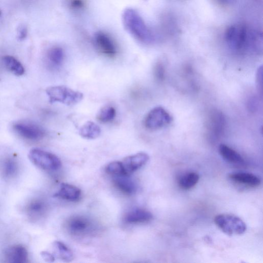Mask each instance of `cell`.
Here are the masks:
<instances>
[{
  "mask_svg": "<svg viewBox=\"0 0 263 263\" xmlns=\"http://www.w3.org/2000/svg\"><path fill=\"white\" fill-rule=\"evenodd\" d=\"M81 190L78 187L66 183H62L60 189L54 195V197L60 198L70 201H77L81 196Z\"/></svg>",
  "mask_w": 263,
  "mask_h": 263,
  "instance_id": "obj_14",
  "label": "cell"
},
{
  "mask_svg": "<svg viewBox=\"0 0 263 263\" xmlns=\"http://www.w3.org/2000/svg\"><path fill=\"white\" fill-rule=\"evenodd\" d=\"M199 175L196 172L188 173L182 176L178 180V186L185 190L192 188L198 182Z\"/></svg>",
  "mask_w": 263,
  "mask_h": 263,
  "instance_id": "obj_21",
  "label": "cell"
},
{
  "mask_svg": "<svg viewBox=\"0 0 263 263\" xmlns=\"http://www.w3.org/2000/svg\"><path fill=\"white\" fill-rule=\"evenodd\" d=\"M28 158L34 165L46 170H57L62 166V162L57 156L40 148L31 150Z\"/></svg>",
  "mask_w": 263,
  "mask_h": 263,
  "instance_id": "obj_5",
  "label": "cell"
},
{
  "mask_svg": "<svg viewBox=\"0 0 263 263\" xmlns=\"http://www.w3.org/2000/svg\"><path fill=\"white\" fill-rule=\"evenodd\" d=\"M148 160L149 156L146 154L140 152L129 156L122 162L126 174L130 176L144 166Z\"/></svg>",
  "mask_w": 263,
  "mask_h": 263,
  "instance_id": "obj_10",
  "label": "cell"
},
{
  "mask_svg": "<svg viewBox=\"0 0 263 263\" xmlns=\"http://www.w3.org/2000/svg\"><path fill=\"white\" fill-rule=\"evenodd\" d=\"M2 11L1 10H0V17L2 16Z\"/></svg>",
  "mask_w": 263,
  "mask_h": 263,
  "instance_id": "obj_33",
  "label": "cell"
},
{
  "mask_svg": "<svg viewBox=\"0 0 263 263\" xmlns=\"http://www.w3.org/2000/svg\"><path fill=\"white\" fill-rule=\"evenodd\" d=\"M1 170L4 177L12 178L16 175L18 170L16 161L12 158L4 160L1 165Z\"/></svg>",
  "mask_w": 263,
  "mask_h": 263,
  "instance_id": "obj_22",
  "label": "cell"
},
{
  "mask_svg": "<svg viewBox=\"0 0 263 263\" xmlns=\"http://www.w3.org/2000/svg\"><path fill=\"white\" fill-rule=\"evenodd\" d=\"M224 39L232 49L239 52L251 48L258 50L262 45V33L243 24L230 26L225 32Z\"/></svg>",
  "mask_w": 263,
  "mask_h": 263,
  "instance_id": "obj_1",
  "label": "cell"
},
{
  "mask_svg": "<svg viewBox=\"0 0 263 263\" xmlns=\"http://www.w3.org/2000/svg\"><path fill=\"white\" fill-rule=\"evenodd\" d=\"M91 222L82 216H75L70 218L68 223V230L73 234H86L90 230Z\"/></svg>",
  "mask_w": 263,
  "mask_h": 263,
  "instance_id": "obj_11",
  "label": "cell"
},
{
  "mask_svg": "<svg viewBox=\"0 0 263 263\" xmlns=\"http://www.w3.org/2000/svg\"><path fill=\"white\" fill-rule=\"evenodd\" d=\"M122 21L126 30L139 42L148 44L154 41V36L143 18L134 9L126 8L122 13Z\"/></svg>",
  "mask_w": 263,
  "mask_h": 263,
  "instance_id": "obj_2",
  "label": "cell"
},
{
  "mask_svg": "<svg viewBox=\"0 0 263 263\" xmlns=\"http://www.w3.org/2000/svg\"><path fill=\"white\" fill-rule=\"evenodd\" d=\"M206 126L210 136L216 138L221 136L225 127V119L222 112L217 110L211 112Z\"/></svg>",
  "mask_w": 263,
  "mask_h": 263,
  "instance_id": "obj_9",
  "label": "cell"
},
{
  "mask_svg": "<svg viewBox=\"0 0 263 263\" xmlns=\"http://www.w3.org/2000/svg\"><path fill=\"white\" fill-rule=\"evenodd\" d=\"M44 204L39 200L31 202L27 206L28 214L34 218L40 216L44 212Z\"/></svg>",
  "mask_w": 263,
  "mask_h": 263,
  "instance_id": "obj_25",
  "label": "cell"
},
{
  "mask_svg": "<svg viewBox=\"0 0 263 263\" xmlns=\"http://www.w3.org/2000/svg\"><path fill=\"white\" fill-rule=\"evenodd\" d=\"M221 5L227 6L228 5L232 0H216Z\"/></svg>",
  "mask_w": 263,
  "mask_h": 263,
  "instance_id": "obj_32",
  "label": "cell"
},
{
  "mask_svg": "<svg viewBox=\"0 0 263 263\" xmlns=\"http://www.w3.org/2000/svg\"><path fill=\"white\" fill-rule=\"evenodd\" d=\"M114 182L116 188L126 195H132L137 191L136 182L129 177V176H114Z\"/></svg>",
  "mask_w": 263,
  "mask_h": 263,
  "instance_id": "obj_13",
  "label": "cell"
},
{
  "mask_svg": "<svg viewBox=\"0 0 263 263\" xmlns=\"http://www.w3.org/2000/svg\"><path fill=\"white\" fill-rule=\"evenodd\" d=\"M152 214L144 210H136L130 212L125 218L126 222L129 224L146 223L152 221Z\"/></svg>",
  "mask_w": 263,
  "mask_h": 263,
  "instance_id": "obj_16",
  "label": "cell"
},
{
  "mask_svg": "<svg viewBox=\"0 0 263 263\" xmlns=\"http://www.w3.org/2000/svg\"><path fill=\"white\" fill-rule=\"evenodd\" d=\"M5 258L8 262L26 263L28 262V252L24 247L17 245L7 250Z\"/></svg>",
  "mask_w": 263,
  "mask_h": 263,
  "instance_id": "obj_12",
  "label": "cell"
},
{
  "mask_svg": "<svg viewBox=\"0 0 263 263\" xmlns=\"http://www.w3.org/2000/svg\"><path fill=\"white\" fill-rule=\"evenodd\" d=\"M54 246L60 259L67 262L72 260L73 254L64 244L60 241H56L54 243Z\"/></svg>",
  "mask_w": 263,
  "mask_h": 263,
  "instance_id": "obj_23",
  "label": "cell"
},
{
  "mask_svg": "<svg viewBox=\"0 0 263 263\" xmlns=\"http://www.w3.org/2000/svg\"><path fill=\"white\" fill-rule=\"evenodd\" d=\"M216 226L225 234L230 236L246 232V225L240 218L232 214H222L214 218Z\"/></svg>",
  "mask_w": 263,
  "mask_h": 263,
  "instance_id": "obj_4",
  "label": "cell"
},
{
  "mask_svg": "<svg viewBox=\"0 0 263 263\" xmlns=\"http://www.w3.org/2000/svg\"><path fill=\"white\" fill-rule=\"evenodd\" d=\"M47 58L50 64L54 66H60L64 60V50L58 46L50 48L47 53Z\"/></svg>",
  "mask_w": 263,
  "mask_h": 263,
  "instance_id": "obj_20",
  "label": "cell"
},
{
  "mask_svg": "<svg viewBox=\"0 0 263 263\" xmlns=\"http://www.w3.org/2000/svg\"><path fill=\"white\" fill-rule=\"evenodd\" d=\"M46 92L51 104L60 102L68 106L77 104L84 97L81 92L64 86L50 87Z\"/></svg>",
  "mask_w": 263,
  "mask_h": 263,
  "instance_id": "obj_3",
  "label": "cell"
},
{
  "mask_svg": "<svg viewBox=\"0 0 263 263\" xmlns=\"http://www.w3.org/2000/svg\"><path fill=\"white\" fill-rule=\"evenodd\" d=\"M68 8L74 12L84 11L87 6L86 0H66Z\"/></svg>",
  "mask_w": 263,
  "mask_h": 263,
  "instance_id": "obj_27",
  "label": "cell"
},
{
  "mask_svg": "<svg viewBox=\"0 0 263 263\" xmlns=\"http://www.w3.org/2000/svg\"><path fill=\"white\" fill-rule=\"evenodd\" d=\"M262 68H260L258 69V76H257V82H258V89L260 90L259 91L262 93Z\"/></svg>",
  "mask_w": 263,
  "mask_h": 263,
  "instance_id": "obj_30",
  "label": "cell"
},
{
  "mask_svg": "<svg viewBox=\"0 0 263 263\" xmlns=\"http://www.w3.org/2000/svg\"><path fill=\"white\" fill-rule=\"evenodd\" d=\"M80 136L88 140L98 138L101 134V129L96 123L88 122L82 126L80 130Z\"/></svg>",
  "mask_w": 263,
  "mask_h": 263,
  "instance_id": "obj_18",
  "label": "cell"
},
{
  "mask_svg": "<svg viewBox=\"0 0 263 263\" xmlns=\"http://www.w3.org/2000/svg\"><path fill=\"white\" fill-rule=\"evenodd\" d=\"M14 128L18 135L30 140H39L46 136V132L44 128L32 124L17 123L14 126Z\"/></svg>",
  "mask_w": 263,
  "mask_h": 263,
  "instance_id": "obj_8",
  "label": "cell"
},
{
  "mask_svg": "<svg viewBox=\"0 0 263 263\" xmlns=\"http://www.w3.org/2000/svg\"><path fill=\"white\" fill-rule=\"evenodd\" d=\"M116 115V110L114 106H106L101 109L98 116V120L106 123L114 120Z\"/></svg>",
  "mask_w": 263,
  "mask_h": 263,
  "instance_id": "obj_24",
  "label": "cell"
},
{
  "mask_svg": "<svg viewBox=\"0 0 263 263\" xmlns=\"http://www.w3.org/2000/svg\"><path fill=\"white\" fill-rule=\"evenodd\" d=\"M230 178L234 182L252 188L258 187L260 180L256 176L249 173H236L230 174Z\"/></svg>",
  "mask_w": 263,
  "mask_h": 263,
  "instance_id": "obj_15",
  "label": "cell"
},
{
  "mask_svg": "<svg viewBox=\"0 0 263 263\" xmlns=\"http://www.w3.org/2000/svg\"><path fill=\"white\" fill-rule=\"evenodd\" d=\"M42 256L47 262H52L54 260V256L48 252H43L42 253Z\"/></svg>",
  "mask_w": 263,
  "mask_h": 263,
  "instance_id": "obj_31",
  "label": "cell"
},
{
  "mask_svg": "<svg viewBox=\"0 0 263 263\" xmlns=\"http://www.w3.org/2000/svg\"><path fill=\"white\" fill-rule=\"evenodd\" d=\"M94 44L97 50L106 57L114 58L118 52L116 42L106 32H97L94 36Z\"/></svg>",
  "mask_w": 263,
  "mask_h": 263,
  "instance_id": "obj_7",
  "label": "cell"
},
{
  "mask_svg": "<svg viewBox=\"0 0 263 263\" xmlns=\"http://www.w3.org/2000/svg\"><path fill=\"white\" fill-rule=\"evenodd\" d=\"M219 152L222 157L230 163L240 164L244 162L242 156L226 144H221L219 147Z\"/></svg>",
  "mask_w": 263,
  "mask_h": 263,
  "instance_id": "obj_17",
  "label": "cell"
},
{
  "mask_svg": "<svg viewBox=\"0 0 263 263\" xmlns=\"http://www.w3.org/2000/svg\"><path fill=\"white\" fill-rule=\"evenodd\" d=\"M18 38L20 40H23L26 38L28 35V29L24 26H22L18 28Z\"/></svg>",
  "mask_w": 263,
  "mask_h": 263,
  "instance_id": "obj_29",
  "label": "cell"
},
{
  "mask_svg": "<svg viewBox=\"0 0 263 263\" xmlns=\"http://www.w3.org/2000/svg\"><path fill=\"white\" fill-rule=\"evenodd\" d=\"M106 170L108 174L114 177L128 176L121 162H114L110 163L106 166Z\"/></svg>",
  "mask_w": 263,
  "mask_h": 263,
  "instance_id": "obj_26",
  "label": "cell"
},
{
  "mask_svg": "<svg viewBox=\"0 0 263 263\" xmlns=\"http://www.w3.org/2000/svg\"><path fill=\"white\" fill-rule=\"evenodd\" d=\"M165 70L164 65L162 63L157 64L154 68V74L156 80L162 82L164 80Z\"/></svg>",
  "mask_w": 263,
  "mask_h": 263,
  "instance_id": "obj_28",
  "label": "cell"
},
{
  "mask_svg": "<svg viewBox=\"0 0 263 263\" xmlns=\"http://www.w3.org/2000/svg\"><path fill=\"white\" fill-rule=\"evenodd\" d=\"M172 116L163 108L158 106L150 111L146 116L144 124L148 130H156L170 124Z\"/></svg>",
  "mask_w": 263,
  "mask_h": 263,
  "instance_id": "obj_6",
  "label": "cell"
},
{
  "mask_svg": "<svg viewBox=\"0 0 263 263\" xmlns=\"http://www.w3.org/2000/svg\"><path fill=\"white\" fill-rule=\"evenodd\" d=\"M2 60L6 68L16 76H22L24 74V66L12 56H6Z\"/></svg>",
  "mask_w": 263,
  "mask_h": 263,
  "instance_id": "obj_19",
  "label": "cell"
}]
</instances>
